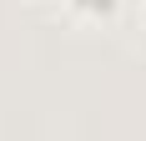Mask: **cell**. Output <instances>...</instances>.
Here are the masks:
<instances>
[{
	"label": "cell",
	"instance_id": "obj_1",
	"mask_svg": "<svg viewBox=\"0 0 146 141\" xmlns=\"http://www.w3.org/2000/svg\"><path fill=\"white\" fill-rule=\"evenodd\" d=\"M76 10H86V15H111L116 10V0H71Z\"/></svg>",
	"mask_w": 146,
	"mask_h": 141
}]
</instances>
